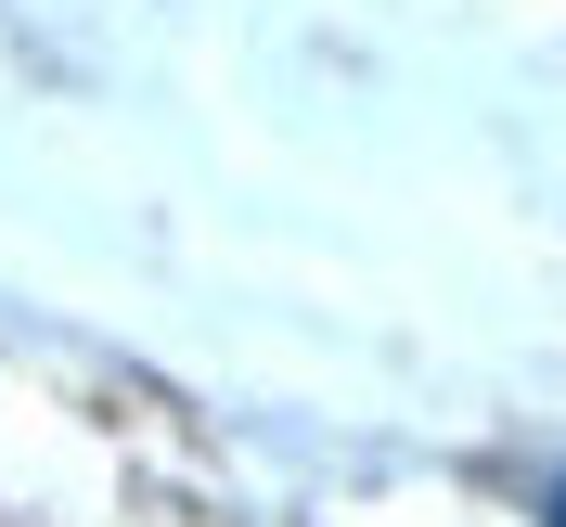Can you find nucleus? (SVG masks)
Listing matches in <instances>:
<instances>
[{"instance_id": "obj_1", "label": "nucleus", "mask_w": 566, "mask_h": 527, "mask_svg": "<svg viewBox=\"0 0 566 527\" xmlns=\"http://www.w3.org/2000/svg\"><path fill=\"white\" fill-rule=\"evenodd\" d=\"M554 527H566V489H554Z\"/></svg>"}]
</instances>
